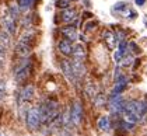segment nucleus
I'll use <instances>...</instances> for the list:
<instances>
[{
	"label": "nucleus",
	"mask_w": 147,
	"mask_h": 136,
	"mask_svg": "<svg viewBox=\"0 0 147 136\" xmlns=\"http://www.w3.org/2000/svg\"><path fill=\"white\" fill-rule=\"evenodd\" d=\"M122 114H123V119L126 122L136 125L147 115V101H144V100L126 101Z\"/></svg>",
	"instance_id": "obj_1"
},
{
	"label": "nucleus",
	"mask_w": 147,
	"mask_h": 136,
	"mask_svg": "<svg viewBox=\"0 0 147 136\" xmlns=\"http://www.w3.org/2000/svg\"><path fill=\"white\" fill-rule=\"evenodd\" d=\"M34 42H35V32L31 31V30L25 31L21 35V38L18 39L17 45H16V53H17V56H20V58L28 56L32 52Z\"/></svg>",
	"instance_id": "obj_2"
},
{
	"label": "nucleus",
	"mask_w": 147,
	"mask_h": 136,
	"mask_svg": "<svg viewBox=\"0 0 147 136\" xmlns=\"http://www.w3.org/2000/svg\"><path fill=\"white\" fill-rule=\"evenodd\" d=\"M60 105L55 100H46L41 105V115H42V122L45 124H53L60 115Z\"/></svg>",
	"instance_id": "obj_3"
},
{
	"label": "nucleus",
	"mask_w": 147,
	"mask_h": 136,
	"mask_svg": "<svg viewBox=\"0 0 147 136\" xmlns=\"http://www.w3.org/2000/svg\"><path fill=\"white\" fill-rule=\"evenodd\" d=\"M42 122V115H41V107H31L27 112V116H25V124L27 126L31 129V131H35L39 128V125Z\"/></svg>",
	"instance_id": "obj_4"
},
{
	"label": "nucleus",
	"mask_w": 147,
	"mask_h": 136,
	"mask_svg": "<svg viewBox=\"0 0 147 136\" xmlns=\"http://www.w3.org/2000/svg\"><path fill=\"white\" fill-rule=\"evenodd\" d=\"M31 69H32L31 62L30 60H24L23 63L16 69V72H14V79H16V81L17 83H24L25 80L30 77Z\"/></svg>",
	"instance_id": "obj_5"
},
{
	"label": "nucleus",
	"mask_w": 147,
	"mask_h": 136,
	"mask_svg": "<svg viewBox=\"0 0 147 136\" xmlns=\"http://www.w3.org/2000/svg\"><path fill=\"white\" fill-rule=\"evenodd\" d=\"M125 104H126V101L123 100V97L121 94H112V97L108 101V107H109L112 114H122Z\"/></svg>",
	"instance_id": "obj_6"
},
{
	"label": "nucleus",
	"mask_w": 147,
	"mask_h": 136,
	"mask_svg": "<svg viewBox=\"0 0 147 136\" xmlns=\"http://www.w3.org/2000/svg\"><path fill=\"white\" fill-rule=\"evenodd\" d=\"M16 21H17V20H14V18H13V16L10 14V12L6 13V14L1 17V20H0L3 30H4V31H7V32H9L10 35L16 34V31H17V25H16Z\"/></svg>",
	"instance_id": "obj_7"
},
{
	"label": "nucleus",
	"mask_w": 147,
	"mask_h": 136,
	"mask_svg": "<svg viewBox=\"0 0 147 136\" xmlns=\"http://www.w3.org/2000/svg\"><path fill=\"white\" fill-rule=\"evenodd\" d=\"M60 69H62V72H63L65 77H66L71 84H76V81H77V76H76L74 70H73L71 62L67 60V59H63V60L60 62Z\"/></svg>",
	"instance_id": "obj_8"
},
{
	"label": "nucleus",
	"mask_w": 147,
	"mask_h": 136,
	"mask_svg": "<svg viewBox=\"0 0 147 136\" xmlns=\"http://www.w3.org/2000/svg\"><path fill=\"white\" fill-rule=\"evenodd\" d=\"M70 119H71L73 125H76V126H79L81 124V121H83V107H81L80 101H74V104L71 105V108H70Z\"/></svg>",
	"instance_id": "obj_9"
},
{
	"label": "nucleus",
	"mask_w": 147,
	"mask_h": 136,
	"mask_svg": "<svg viewBox=\"0 0 147 136\" xmlns=\"http://www.w3.org/2000/svg\"><path fill=\"white\" fill-rule=\"evenodd\" d=\"M60 17H62V21L69 25V24H71L73 21H76V20H77V12H76V9L67 7V9L62 10Z\"/></svg>",
	"instance_id": "obj_10"
},
{
	"label": "nucleus",
	"mask_w": 147,
	"mask_h": 136,
	"mask_svg": "<svg viewBox=\"0 0 147 136\" xmlns=\"http://www.w3.org/2000/svg\"><path fill=\"white\" fill-rule=\"evenodd\" d=\"M62 35L65 37V39H67V41H70V42H74L76 39H77V30H76V27H73L71 24H69V25H66V27H63L62 30Z\"/></svg>",
	"instance_id": "obj_11"
},
{
	"label": "nucleus",
	"mask_w": 147,
	"mask_h": 136,
	"mask_svg": "<svg viewBox=\"0 0 147 136\" xmlns=\"http://www.w3.org/2000/svg\"><path fill=\"white\" fill-rule=\"evenodd\" d=\"M34 94H35L34 86H31V84L25 86L23 90H21V93H20V104L31 101V100L34 98Z\"/></svg>",
	"instance_id": "obj_12"
},
{
	"label": "nucleus",
	"mask_w": 147,
	"mask_h": 136,
	"mask_svg": "<svg viewBox=\"0 0 147 136\" xmlns=\"http://www.w3.org/2000/svg\"><path fill=\"white\" fill-rule=\"evenodd\" d=\"M71 56H73V59H76V60L84 62V60H86V56H87V52H86L84 45H83V44H76V45L73 46Z\"/></svg>",
	"instance_id": "obj_13"
},
{
	"label": "nucleus",
	"mask_w": 147,
	"mask_h": 136,
	"mask_svg": "<svg viewBox=\"0 0 147 136\" xmlns=\"http://www.w3.org/2000/svg\"><path fill=\"white\" fill-rule=\"evenodd\" d=\"M57 49H59V52H60L62 55L70 56L71 52H73V45H71V42L67 41V39H60V41L57 42Z\"/></svg>",
	"instance_id": "obj_14"
},
{
	"label": "nucleus",
	"mask_w": 147,
	"mask_h": 136,
	"mask_svg": "<svg viewBox=\"0 0 147 136\" xmlns=\"http://www.w3.org/2000/svg\"><path fill=\"white\" fill-rule=\"evenodd\" d=\"M126 87H127V79H126L125 74H122L119 79L115 80V86H113L112 94H121V93H123V91L126 90Z\"/></svg>",
	"instance_id": "obj_15"
},
{
	"label": "nucleus",
	"mask_w": 147,
	"mask_h": 136,
	"mask_svg": "<svg viewBox=\"0 0 147 136\" xmlns=\"http://www.w3.org/2000/svg\"><path fill=\"white\" fill-rule=\"evenodd\" d=\"M71 66H73V70H74L77 79H81V77L86 74V66H84V62L73 59V60H71Z\"/></svg>",
	"instance_id": "obj_16"
},
{
	"label": "nucleus",
	"mask_w": 147,
	"mask_h": 136,
	"mask_svg": "<svg viewBox=\"0 0 147 136\" xmlns=\"http://www.w3.org/2000/svg\"><path fill=\"white\" fill-rule=\"evenodd\" d=\"M10 45H11V35L9 34L7 31L1 30V31H0V46L7 51V49L10 48Z\"/></svg>",
	"instance_id": "obj_17"
},
{
	"label": "nucleus",
	"mask_w": 147,
	"mask_h": 136,
	"mask_svg": "<svg viewBox=\"0 0 147 136\" xmlns=\"http://www.w3.org/2000/svg\"><path fill=\"white\" fill-rule=\"evenodd\" d=\"M102 37H104V41L107 42L108 48H111V49L115 46V44H118L116 39H115V34H113L112 31H108V30H107V31L102 34Z\"/></svg>",
	"instance_id": "obj_18"
},
{
	"label": "nucleus",
	"mask_w": 147,
	"mask_h": 136,
	"mask_svg": "<svg viewBox=\"0 0 147 136\" xmlns=\"http://www.w3.org/2000/svg\"><path fill=\"white\" fill-rule=\"evenodd\" d=\"M98 128L104 131V132H108L109 128H111V122H109V116L107 115H102L101 118L98 119Z\"/></svg>",
	"instance_id": "obj_19"
},
{
	"label": "nucleus",
	"mask_w": 147,
	"mask_h": 136,
	"mask_svg": "<svg viewBox=\"0 0 147 136\" xmlns=\"http://www.w3.org/2000/svg\"><path fill=\"white\" fill-rule=\"evenodd\" d=\"M105 102H107V98H105V95L101 94V93H98V94L94 97V105L98 107V108H100V107H104Z\"/></svg>",
	"instance_id": "obj_20"
},
{
	"label": "nucleus",
	"mask_w": 147,
	"mask_h": 136,
	"mask_svg": "<svg viewBox=\"0 0 147 136\" xmlns=\"http://www.w3.org/2000/svg\"><path fill=\"white\" fill-rule=\"evenodd\" d=\"M17 1H18L17 4H18L21 12H27L31 7V4H32V0H17Z\"/></svg>",
	"instance_id": "obj_21"
},
{
	"label": "nucleus",
	"mask_w": 147,
	"mask_h": 136,
	"mask_svg": "<svg viewBox=\"0 0 147 136\" xmlns=\"http://www.w3.org/2000/svg\"><path fill=\"white\" fill-rule=\"evenodd\" d=\"M9 12H10V14L13 16V18H14V20H18V17H20V12H21V10H20V7H18V4H13L11 9H10Z\"/></svg>",
	"instance_id": "obj_22"
},
{
	"label": "nucleus",
	"mask_w": 147,
	"mask_h": 136,
	"mask_svg": "<svg viewBox=\"0 0 147 136\" xmlns=\"http://www.w3.org/2000/svg\"><path fill=\"white\" fill-rule=\"evenodd\" d=\"M56 7L60 10H65L70 7V0H56Z\"/></svg>",
	"instance_id": "obj_23"
},
{
	"label": "nucleus",
	"mask_w": 147,
	"mask_h": 136,
	"mask_svg": "<svg viewBox=\"0 0 147 136\" xmlns=\"http://www.w3.org/2000/svg\"><path fill=\"white\" fill-rule=\"evenodd\" d=\"M4 95H6V81L0 80V101L4 98Z\"/></svg>",
	"instance_id": "obj_24"
},
{
	"label": "nucleus",
	"mask_w": 147,
	"mask_h": 136,
	"mask_svg": "<svg viewBox=\"0 0 147 136\" xmlns=\"http://www.w3.org/2000/svg\"><path fill=\"white\" fill-rule=\"evenodd\" d=\"M4 62H6V49L0 46V68H3Z\"/></svg>",
	"instance_id": "obj_25"
},
{
	"label": "nucleus",
	"mask_w": 147,
	"mask_h": 136,
	"mask_svg": "<svg viewBox=\"0 0 147 136\" xmlns=\"http://www.w3.org/2000/svg\"><path fill=\"white\" fill-rule=\"evenodd\" d=\"M133 62V59H132V56H125L122 60H121V63H122V66H130V63Z\"/></svg>",
	"instance_id": "obj_26"
},
{
	"label": "nucleus",
	"mask_w": 147,
	"mask_h": 136,
	"mask_svg": "<svg viewBox=\"0 0 147 136\" xmlns=\"http://www.w3.org/2000/svg\"><path fill=\"white\" fill-rule=\"evenodd\" d=\"M129 48H132V51H133L135 53H139V52H140V48H137V45H136L135 42H129Z\"/></svg>",
	"instance_id": "obj_27"
},
{
	"label": "nucleus",
	"mask_w": 147,
	"mask_h": 136,
	"mask_svg": "<svg viewBox=\"0 0 147 136\" xmlns=\"http://www.w3.org/2000/svg\"><path fill=\"white\" fill-rule=\"evenodd\" d=\"M135 1H136V4H137V6H143V4L146 3V0H135Z\"/></svg>",
	"instance_id": "obj_28"
}]
</instances>
